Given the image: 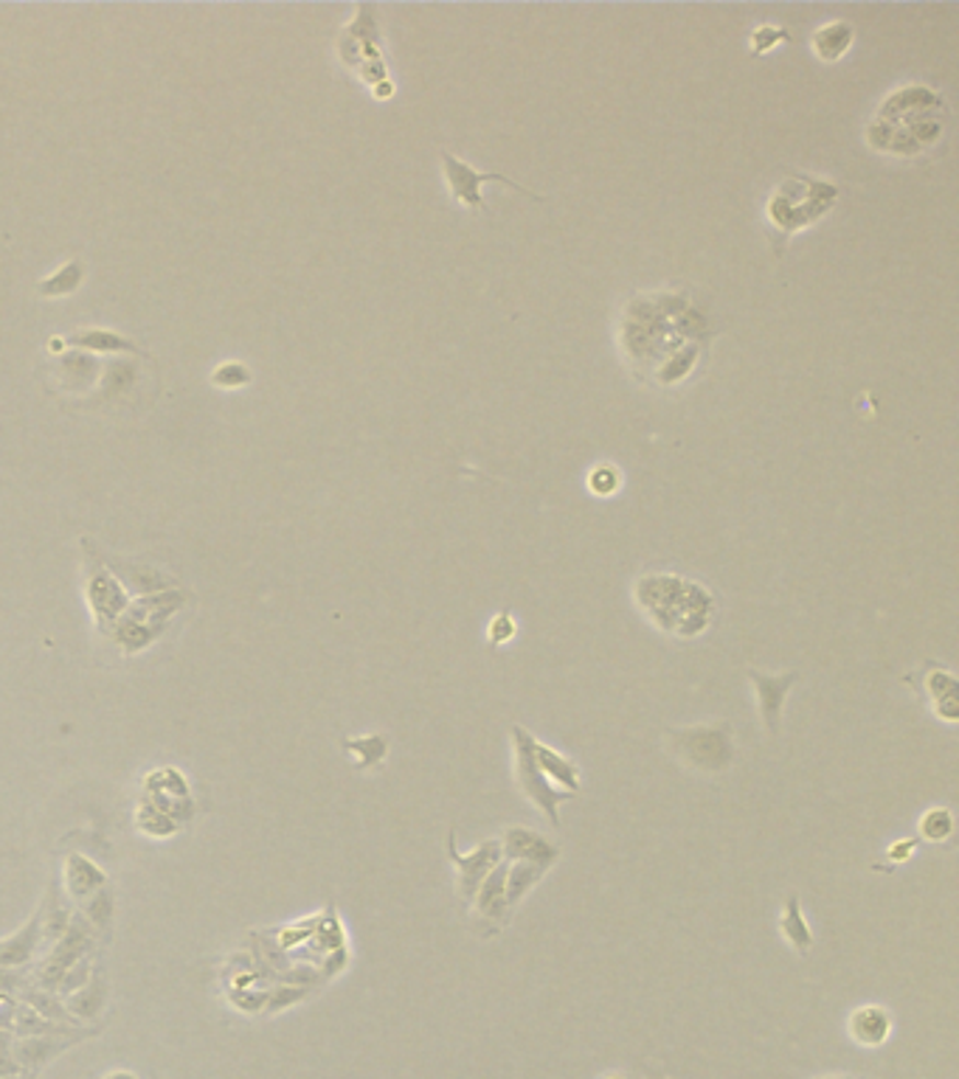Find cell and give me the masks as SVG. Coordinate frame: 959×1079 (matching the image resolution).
<instances>
[{
    "instance_id": "14",
    "label": "cell",
    "mask_w": 959,
    "mask_h": 1079,
    "mask_svg": "<svg viewBox=\"0 0 959 1079\" xmlns=\"http://www.w3.org/2000/svg\"><path fill=\"white\" fill-rule=\"evenodd\" d=\"M779 933H783L785 942L791 944L794 953H799V956L811 953L813 931L811 925H808V919H804L797 894H791V897L785 899V911L783 917H779Z\"/></svg>"
},
{
    "instance_id": "8",
    "label": "cell",
    "mask_w": 959,
    "mask_h": 1079,
    "mask_svg": "<svg viewBox=\"0 0 959 1079\" xmlns=\"http://www.w3.org/2000/svg\"><path fill=\"white\" fill-rule=\"evenodd\" d=\"M917 692L932 703V714L943 723H957L959 718V684L951 669L926 661L921 673L914 675Z\"/></svg>"
},
{
    "instance_id": "17",
    "label": "cell",
    "mask_w": 959,
    "mask_h": 1079,
    "mask_svg": "<svg viewBox=\"0 0 959 1079\" xmlns=\"http://www.w3.org/2000/svg\"><path fill=\"white\" fill-rule=\"evenodd\" d=\"M82 278H84V265L79 262V259H71V262H66V265L59 267L57 273H52L48 278H43V282L37 285V292L39 296H46V298L71 296V292L79 290Z\"/></svg>"
},
{
    "instance_id": "13",
    "label": "cell",
    "mask_w": 959,
    "mask_h": 1079,
    "mask_svg": "<svg viewBox=\"0 0 959 1079\" xmlns=\"http://www.w3.org/2000/svg\"><path fill=\"white\" fill-rule=\"evenodd\" d=\"M546 872H549V866L532 863V860H515V863H510L506 866V905L515 911L524 903L526 894L544 883Z\"/></svg>"
},
{
    "instance_id": "4",
    "label": "cell",
    "mask_w": 959,
    "mask_h": 1079,
    "mask_svg": "<svg viewBox=\"0 0 959 1079\" xmlns=\"http://www.w3.org/2000/svg\"><path fill=\"white\" fill-rule=\"evenodd\" d=\"M510 734H513L515 784H518L521 793H524L526 799H529V802L546 815V822L558 829L560 827V804L571 802V799H574V793L555 788V784L546 779V773L538 768V762H535V750H532V743H535V737H532L524 725H513V728H510Z\"/></svg>"
},
{
    "instance_id": "26",
    "label": "cell",
    "mask_w": 959,
    "mask_h": 1079,
    "mask_svg": "<svg viewBox=\"0 0 959 1079\" xmlns=\"http://www.w3.org/2000/svg\"><path fill=\"white\" fill-rule=\"evenodd\" d=\"M605 1079H628V1077H623V1074H610V1077H605Z\"/></svg>"
},
{
    "instance_id": "25",
    "label": "cell",
    "mask_w": 959,
    "mask_h": 1079,
    "mask_svg": "<svg viewBox=\"0 0 959 1079\" xmlns=\"http://www.w3.org/2000/svg\"><path fill=\"white\" fill-rule=\"evenodd\" d=\"M102 1079H138L136 1074L127 1071V1068H116V1071H107Z\"/></svg>"
},
{
    "instance_id": "22",
    "label": "cell",
    "mask_w": 959,
    "mask_h": 1079,
    "mask_svg": "<svg viewBox=\"0 0 959 1079\" xmlns=\"http://www.w3.org/2000/svg\"><path fill=\"white\" fill-rule=\"evenodd\" d=\"M515 630H518V624H515L513 616L499 613V616H493L490 628H487V639H490V644H495V646L510 644V641L515 639Z\"/></svg>"
},
{
    "instance_id": "7",
    "label": "cell",
    "mask_w": 959,
    "mask_h": 1079,
    "mask_svg": "<svg viewBox=\"0 0 959 1079\" xmlns=\"http://www.w3.org/2000/svg\"><path fill=\"white\" fill-rule=\"evenodd\" d=\"M506 860H501L493 872L487 874L484 883L476 892L470 903V919H473L479 937L490 939L513 919V908L506 905Z\"/></svg>"
},
{
    "instance_id": "23",
    "label": "cell",
    "mask_w": 959,
    "mask_h": 1079,
    "mask_svg": "<svg viewBox=\"0 0 959 1079\" xmlns=\"http://www.w3.org/2000/svg\"><path fill=\"white\" fill-rule=\"evenodd\" d=\"M783 39H788V34L783 32V28H774V26H763V28H757V32L752 34V43H754V54H765V51H772L774 46H779Z\"/></svg>"
},
{
    "instance_id": "1",
    "label": "cell",
    "mask_w": 959,
    "mask_h": 1079,
    "mask_svg": "<svg viewBox=\"0 0 959 1079\" xmlns=\"http://www.w3.org/2000/svg\"><path fill=\"white\" fill-rule=\"evenodd\" d=\"M636 601L642 605V610L659 608V605H667L662 613H655L653 621L664 633H675L681 639H689V635L704 633V628L709 624V616H712V599L698 582H684L678 576H667V574H653L639 579L636 585Z\"/></svg>"
},
{
    "instance_id": "18",
    "label": "cell",
    "mask_w": 959,
    "mask_h": 1079,
    "mask_svg": "<svg viewBox=\"0 0 959 1079\" xmlns=\"http://www.w3.org/2000/svg\"><path fill=\"white\" fill-rule=\"evenodd\" d=\"M344 748L355 757L357 768H372V765L383 762V757L389 754V739L383 734H372V737L344 739Z\"/></svg>"
},
{
    "instance_id": "10",
    "label": "cell",
    "mask_w": 959,
    "mask_h": 1079,
    "mask_svg": "<svg viewBox=\"0 0 959 1079\" xmlns=\"http://www.w3.org/2000/svg\"><path fill=\"white\" fill-rule=\"evenodd\" d=\"M501 854L506 863L515 860H532V863H544V866H555L560 860V847L551 843L544 835L532 833L529 827H506L504 835L499 838Z\"/></svg>"
},
{
    "instance_id": "15",
    "label": "cell",
    "mask_w": 959,
    "mask_h": 1079,
    "mask_svg": "<svg viewBox=\"0 0 959 1079\" xmlns=\"http://www.w3.org/2000/svg\"><path fill=\"white\" fill-rule=\"evenodd\" d=\"M68 343L71 346H82V349H91V352H127V355H141V357H147L149 360V355L147 352L141 349V346H136L133 341H127L124 335H118V332H113V330H102V326H96V330H79V332H73L71 337H68Z\"/></svg>"
},
{
    "instance_id": "19",
    "label": "cell",
    "mask_w": 959,
    "mask_h": 1079,
    "mask_svg": "<svg viewBox=\"0 0 959 1079\" xmlns=\"http://www.w3.org/2000/svg\"><path fill=\"white\" fill-rule=\"evenodd\" d=\"M917 833H921V840H928V843H943V840L951 838L954 835L951 810H946V807L926 810V813L921 815Z\"/></svg>"
},
{
    "instance_id": "5",
    "label": "cell",
    "mask_w": 959,
    "mask_h": 1079,
    "mask_svg": "<svg viewBox=\"0 0 959 1079\" xmlns=\"http://www.w3.org/2000/svg\"><path fill=\"white\" fill-rule=\"evenodd\" d=\"M447 858H450V863H454L456 869V897L461 899L465 908H470V903H473L476 892H479V886L484 883V877L499 866L501 860H504V854H501L499 838L481 840L473 852L461 854L459 849H456V829H450V833H447Z\"/></svg>"
},
{
    "instance_id": "20",
    "label": "cell",
    "mask_w": 959,
    "mask_h": 1079,
    "mask_svg": "<svg viewBox=\"0 0 959 1079\" xmlns=\"http://www.w3.org/2000/svg\"><path fill=\"white\" fill-rule=\"evenodd\" d=\"M212 382H215L217 388H242L251 382V371H248L242 363L228 360L222 363V366H217L215 375H212Z\"/></svg>"
},
{
    "instance_id": "9",
    "label": "cell",
    "mask_w": 959,
    "mask_h": 1079,
    "mask_svg": "<svg viewBox=\"0 0 959 1079\" xmlns=\"http://www.w3.org/2000/svg\"><path fill=\"white\" fill-rule=\"evenodd\" d=\"M749 680L754 686V698H757V709L760 718H763L765 731L777 737L779 734V723H783V711H785V700H788V692L794 689V684L799 680L797 669L783 675H768L760 673V669H749Z\"/></svg>"
},
{
    "instance_id": "12",
    "label": "cell",
    "mask_w": 959,
    "mask_h": 1079,
    "mask_svg": "<svg viewBox=\"0 0 959 1079\" xmlns=\"http://www.w3.org/2000/svg\"><path fill=\"white\" fill-rule=\"evenodd\" d=\"M532 750H535V762H538V768L544 770L546 779H549L551 784H560V788L569 790V793H578L583 779H580V765L574 762V759H569L566 754H560V750L544 745L538 737L532 743Z\"/></svg>"
},
{
    "instance_id": "24",
    "label": "cell",
    "mask_w": 959,
    "mask_h": 1079,
    "mask_svg": "<svg viewBox=\"0 0 959 1079\" xmlns=\"http://www.w3.org/2000/svg\"><path fill=\"white\" fill-rule=\"evenodd\" d=\"M914 849H917V838H903L898 840V843H892V847L887 849V854L892 863H906V860L914 854Z\"/></svg>"
},
{
    "instance_id": "6",
    "label": "cell",
    "mask_w": 959,
    "mask_h": 1079,
    "mask_svg": "<svg viewBox=\"0 0 959 1079\" xmlns=\"http://www.w3.org/2000/svg\"><path fill=\"white\" fill-rule=\"evenodd\" d=\"M439 158H442V169H445V181H447V188H450V197H454L459 206H465V208H473V211H479L481 206H484V197H481V186L484 183H504V186H510V188H515V192H521L524 197H532V200H538V203H544V197L540 194H535L532 188H524L521 183H515V181H510L506 175H495V172H476L470 163H465V161H459L456 156H450L447 149H442L439 152Z\"/></svg>"
},
{
    "instance_id": "27",
    "label": "cell",
    "mask_w": 959,
    "mask_h": 1079,
    "mask_svg": "<svg viewBox=\"0 0 959 1079\" xmlns=\"http://www.w3.org/2000/svg\"><path fill=\"white\" fill-rule=\"evenodd\" d=\"M819 1079H844V1077H819Z\"/></svg>"
},
{
    "instance_id": "11",
    "label": "cell",
    "mask_w": 959,
    "mask_h": 1079,
    "mask_svg": "<svg viewBox=\"0 0 959 1079\" xmlns=\"http://www.w3.org/2000/svg\"><path fill=\"white\" fill-rule=\"evenodd\" d=\"M892 1015L881 1003H864V1007L853 1009L847 1018L849 1037L864 1048H881L892 1037Z\"/></svg>"
},
{
    "instance_id": "16",
    "label": "cell",
    "mask_w": 959,
    "mask_h": 1079,
    "mask_svg": "<svg viewBox=\"0 0 959 1079\" xmlns=\"http://www.w3.org/2000/svg\"><path fill=\"white\" fill-rule=\"evenodd\" d=\"M849 43H853V26H847V23H827L813 34V51L824 62L842 59L847 54Z\"/></svg>"
},
{
    "instance_id": "21",
    "label": "cell",
    "mask_w": 959,
    "mask_h": 1079,
    "mask_svg": "<svg viewBox=\"0 0 959 1079\" xmlns=\"http://www.w3.org/2000/svg\"><path fill=\"white\" fill-rule=\"evenodd\" d=\"M616 486H619V472H616L610 464L596 467V470L591 472L589 490L594 492V495H603V498H608V495H614L616 492Z\"/></svg>"
},
{
    "instance_id": "3",
    "label": "cell",
    "mask_w": 959,
    "mask_h": 1079,
    "mask_svg": "<svg viewBox=\"0 0 959 1079\" xmlns=\"http://www.w3.org/2000/svg\"><path fill=\"white\" fill-rule=\"evenodd\" d=\"M664 739L670 754L698 773H723L734 765V728L729 720L670 728Z\"/></svg>"
},
{
    "instance_id": "2",
    "label": "cell",
    "mask_w": 959,
    "mask_h": 1079,
    "mask_svg": "<svg viewBox=\"0 0 959 1079\" xmlns=\"http://www.w3.org/2000/svg\"><path fill=\"white\" fill-rule=\"evenodd\" d=\"M836 194L838 188L833 183L819 181V177L811 175H799V172L788 177L783 186L774 188L765 217H768V228L777 233L774 237L777 253H783V245L794 231L813 226L819 217H824L836 203Z\"/></svg>"
}]
</instances>
